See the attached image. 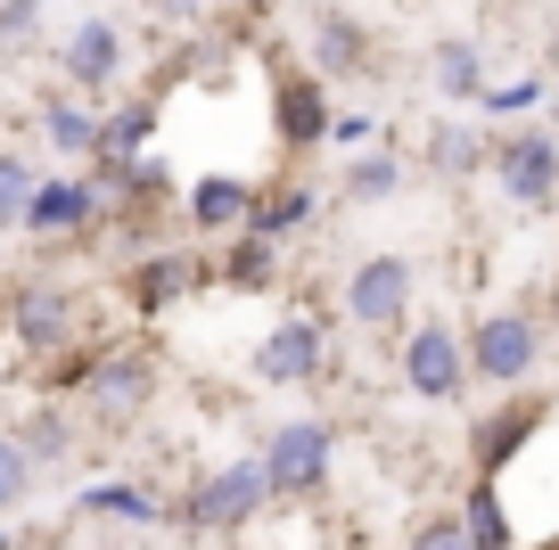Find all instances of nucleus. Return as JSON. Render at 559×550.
Returning a JSON list of instances; mask_svg holds the SVG:
<instances>
[{
	"mask_svg": "<svg viewBox=\"0 0 559 550\" xmlns=\"http://www.w3.org/2000/svg\"><path fill=\"white\" fill-rule=\"evenodd\" d=\"M395 379L412 386L419 403H461L469 395V354H461V328L453 321H419L395 354Z\"/></svg>",
	"mask_w": 559,
	"mask_h": 550,
	"instance_id": "39448f33",
	"label": "nucleus"
},
{
	"mask_svg": "<svg viewBox=\"0 0 559 550\" xmlns=\"http://www.w3.org/2000/svg\"><path fill=\"white\" fill-rule=\"evenodd\" d=\"M0 550H17V534H0Z\"/></svg>",
	"mask_w": 559,
	"mask_h": 550,
	"instance_id": "72a5a7b5",
	"label": "nucleus"
},
{
	"mask_svg": "<svg viewBox=\"0 0 559 550\" xmlns=\"http://www.w3.org/2000/svg\"><path fill=\"white\" fill-rule=\"evenodd\" d=\"M41 41V0H0V58H25Z\"/></svg>",
	"mask_w": 559,
	"mask_h": 550,
	"instance_id": "c85d7f7f",
	"label": "nucleus"
},
{
	"mask_svg": "<svg viewBox=\"0 0 559 550\" xmlns=\"http://www.w3.org/2000/svg\"><path fill=\"white\" fill-rule=\"evenodd\" d=\"M330 140H337V148H362V140H370V116H330Z\"/></svg>",
	"mask_w": 559,
	"mask_h": 550,
	"instance_id": "2f4dec72",
	"label": "nucleus"
},
{
	"mask_svg": "<svg viewBox=\"0 0 559 550\" xmlns=\"http://www.w3.org/2000/svg\"><path fill=\"white\" fill-rule=\"evenodd\" d=\"M74 517H99V526H165L174 501H165L157 485H140V477H99V485L74 493Z\"/></svg>",
	"mask_w": 559,
	"mask_h": 550,
	"instance_id": "9b49d317",
	"label": "nucleus"
},
{
	"mask_svg": "<svg viewBox=\"0 0 559 550\" xmlns=\"http://www.w3.org/2000/svg\"><path fill=\"white\" fill-rule=\"evenodd\" d=\"M148 395H157V361H148V345H107V354H91V379H83V411L99 419L107 435H123L140 411H148Z\"/></svg>",
	"mask_w": 559,
	"mask_h": 550,
	"instance_id": "20e7f679",
	"label": "nucleus"
},
{
	"mask_svg": "<svg viewBox=\"0 0 559 550\" xmlns=\"http://www.w3.org/2000/svg\"><path fill=\"white\" fill-rule=\"evenodd\" d=\"M272 272H280V247H272V239H255V230H239V247H230L223 279H230V288H263Z\"/></svg>",
	"mask_w": 559,
	"mask_h": 550,
	"instance_id": "bb28decb",
	"label": "nucleus"
},
{
	"mask_svg": "<svg viewBox=\"0 0 559 550\" xmlns=\"http://www.w3.org/2000/svg\"><path fill=\"white\" fill-rule=\"evenodd\" d=\"M148 132H157V107H148V99L116 107V116L99 123V156H91V165H132V156L148 148Z\"/></svg>",
	"mask_w": 559,
	"mask_h": 550,
	"instance_id": "412c9836",
	"label": "nucleus"
},
{
	"mask_svg": "<svg viewBox=\"0 0 559 550\" xmlns=\"http://www.w3.org/2000/svg\"><path fill=\"white\" fill-rule=\"evenodd\" d=\"M321 361H330V328H321L313 312H297V321L263 328V345L247 354V370H255V386H313Z\"/></svg>",
	"mask_w": 559,
	"mask_h": 550,
	"instance_id": "6e6552de",
	"label": "nucleus"
},
{
	"mask_svg": "<svg viewBox=\"0 0 559 550\" xmlns=\"http://www.w3.org/2000/svg\"><path fill=\"white\" fill-rule=\"evenodd\" d=\"M330 116H337V107L321 99L313 74L280 83V140H288V148H321V140H330Z\"/></svg>",
	"mask_w": 559,
	"mask_h": 550,
	"instance_id": "4468645a",
	"label": "nucleus"
},
{
	"mask_svg": "<svg viewBox=\"0 0 559 550\" xmlns=\"http://www.w3.org/2000/svg\"><path fill=\"white\" fill-rule=\"evenodd\" d=\"M34 181H41V172L25 165L17 148H0V230H17V223H25V206H34Z\"/></svg>",
	"mask_w": 559,
	"mask_h": 550,
	"instance_id": "a878e982",
	"label": "nucleus"
},
{
	"mask_svg": "<svg viewBox=\"0 0 559 550\" xmlns=\"http://www.w3.org/2000/svg\"><path fill=\"white\" fill-rule=\"evenodd\" d=\"M74 321H83V304H74L67 279H17V288H9V337H17L25 354H67Z\"/></svg>",
	"mask_w": 559,
	"mask_h": 550,
	"instance_id": "0eeeda50",
	"label": "nucleus"
},
{
	"mask_svg": "<svg viewBox=\"0 0 559 550\" xmlns=\"http://www.w3.org/2000/svg\"><path fill=\"white\" fill-rule=\"evenodd\" d=\"M403 550H477V542H469V526H461V517L437 510V517H419V526L403 534Z\"/></svg>",
	"mask_w": 559,
	"mask_h": 550,
	"instance_id": "7c9ffc66",
	"label": "nucleus"
},
{
	"mask_svg": "<svg viewBox=\"0 0 559 550\" xmlns=\"http://www.w3.org/2000/svg\"><path fill=\"white\" fill-rule=\"evenodd\" d=\"M428 74H437V99H453V107L486 99V58H477V41H437Z\"/></svg>",
	"mask_w": 559,
	"mask_h": 550,
	"instance_id": "dca6fc26",
	"label": "nucleus"
},
{
	"mask_svg": "<svg viewBox=\"0 0 559 550\" xmlns=\"http://www.w3.org/2000/svg\"><path fill=\"white\" fill-rule=\"evenodd\" d=\"M9 435L25 444V461H34V468H67L74 461V419L58 411V403H41V411L25 419V428H9Z\"/></svg>",
	"mask_w": 559,
	"mask_h": 550,
	"instance_id": "aec40b11",
	"label": "nucleus"
},
{
	"mask_svg": "<svg viewBox=\"0 0 559 550\" xmlns=\"http://www.w3.org/2000/svg\"><path fill=\"white\" fill-rule=\"evenodd\" d=\"M58 67H67V83L74 91H107L123 74V34L107 17H83L67 41H58Z\"/></svg>",
	"mask_w": 559,
	"mask_h": 550,
	"instance_id": "f8f14e48",
	"label": "nucleus"
},
{
	"mask_svg": "<svg viewBox=\"0 0 559 550\" xmlns=\"http://www.w3.org/2000/svg\"><path fill=\"white\" fill-rule=\"evenodd\" d=\"M461 354H469V379L477 386H526L543 370V321L519 304L502 312H477L469 337H461Z\"/></svg>",
	"mask_w": 559,
	"mask_h": 550,
	"instance_id": "f03ea898",
	"label": "nucleus"
},
{
	"mask_svg": "<svg viewBox=\"0 0 559 550\" xmlns=\"http://www.w3.org/2000/svg\"><path fill=\"white\" fill-rule=\"evenodd\" d=\"M165 9H198V0H165Z\"/></svg>",
	"mask_w": 559,
	"mask_h": 550,
	"instance_id": "473e14b6",
	"label": "nucleus"
},
{
	"mask_svg": "<svg viewBox=\"0 0 559 550\" xmlns=\"http://www.w3.org/2000/svg\"><path fill=\"white\" fill-rule=\"evenodd\" d=\"M272 510V485H263V468H255V452L247 461H223V468H206V477L190 485V501H181V526L190 534H239V526H255V517Z\"/></svg>",
	"mask_w": 559,
	"mask_h": 550,
	"instance_id": "7ed1b4c3",
	"label": "nucleus"
},
{
	"mask_svg": "<svg viewBox=\"0 0 559 550\" xmlns=\"http://www.w3.org/2000/svg\"><path fill=\"white\" fill-rule=\"evenodd\" d=\"M247 214H255V190L247 181H230V172H206V181H190V223L214 230V239H239Z\"/></svg>",
	"mask_w": 559,
	"mask_h": 550,
	"instance_id": "ddd939ff",
	"label": "nucleus"
},
{
	"mask_svg": "<svg viewBox=\"0 0 559 550\" xmlns=\"http://www.w3.org/2000/svg\"><path fill=\"white\" fill-rule=\"evenodd\" d=\"M41 140L58 156H74V165H91L99 156V107L91 99H41Z\"/></svg>",
	"mask_w": 559,
	"mask_h": 550,
	"instance_id": "2eb2a0df",
	"label": "nucleus"
},
{
	"mask_svg": "<svg viewBox=\"0 0 559 550\" xmlns=\"http://www.w3.org/2000/svg\"><path fill=\"white\" fill-rule=\"evenodd\" d=\"M412 296H419V263L412 255H362L346 272V321L354 328H403V312H412Z\"/></svg>",
	"mask_w": 559,
	"mask_h": 550,
	"instance_id": "423d86ee",
	"label": "nucleus"
},
{
	"mask_svg": "<svg viewBox=\"0 0 559 550\" xmlns=\"http://www.w3.org/2000/svg\"><path fill=\"white\" fill-rule=\"evenodd\" d=\"M461 526H469V542H477V550H510V517H502V501H493V477H486V485L469 493Z\"/></svg>",
	"mask_w": 559,
	"mask_h": 550,
	"instance_id": "cd10ccee",
	"label": "nucleus"
},
{
	"mask_svg": "<svg viewBox=\"0 0 559 550\" xmlns=\"http://www.w3.org/2000/svg\"><path fill=\"white\" fill-rule=\"evenodd\" d=\"M535 419H543V411H493L486 428H477V468H486V477H493V468H502L510 452H519L526 435H535Z\"/></svg>",
	"mask_w": 559,
	"mask_h": 550,
	"instance_id": "5701e85b",
	"label": "nucleus"
},
{
	"mask_svg": "<svg viewBox=\"0 0 559 550\" xmlns=\"http://www.w3.org/2000/svg\"><path fill=\"white\" fill-rule=\"evenodd\" d=\"M362 58H370L362 25H354L346 9H330V17L313 25V83H321V74H362Z\"/></svg>",
	"mask_w": 559,
	"mask_h": 550,
	"instance_id": "a211bd4d",
	"label": "nucleus"
},
{
	"mask_svg": "<svg viewBox=\"0 0 559 550\" xmlns=\"http://www.w3.org/2000/svg\"><path fill=\"white\" fill-rule=\"evenodd\" d=\"M91 223H99V181L91 172H41L17 230H34V239H83Z\"/></svg>",
	"mask_w": 559,
	"mask_h": 550,
	"instance_id": "1a4fd4ad",
	"label": "nucleus"
},
{
	"mask_svg": "<svg viewBox=\"0 0 559 550\" xmlns=\"http://www.w3.org/2000/svg\"><path fill=\"white\" fill-rule=\"evenodd\" d=\"M395 190H403V156L395 148H370V156H354V165L337 172V198H346V206H386Z\"/></svg>",
	"mask_w": 559,
	"mask_h": 550,
	"instance_id": "6ab92c4d",
	"label": "nucleus"
},
{
	"mask_svg": "<svg viewBox=\"0 0 559 550\" xmlns=\"http://www.w3.org/2000/svg\"><path fill=\"white\" fill-rule=\"evenodd\" d=\"M297 223H313V190H280V198H255V214H247V230H255V239H288V230Z\"/></svg>",
	"mask_w": 559,
	"mask_h": 550,
	"instance_id": "b1692460",
	"label": "nucleus"
},
{
	"mask_svg": "<svg viewBox=\"0 0 559 550\" xmlns=\"http://www.w3.org/2000/svg\"><path fill=\"white\" fill-rule=\"evenodd\" d=\"M34 485H41V468L25 461V444L9 428H0V517H17L25 501H34Z\"/></svg>",
	"mask_w": 559,
	"mask_h": 550,
	"instance_id": "393cba45",
	"label": "nucleus"
},
{
	"mask_svg": "<svg viewBox=\"0 0 559 550\" xmlns=\"http://www.w3.org/2000/svg\"><path fill=\"white\" fill-rule=\"evenodd\" d=\"M198 279V263L190 255H148V263H132V279H123V296H132V312H165L181 288Z\"/></svg>",
	"mask_w": 559,
	"mask_h": 550,
	"instance_id": "f3484780",
	"label": "nucleus"
},
{
	"mask_svg": "<svg viewBox=\"0 0 559 550\" xmlns=\"http://www.w3.org/2000/svg\"><path fill=\"white\" fill-rule=\"evenodd\" d=\"M486 156H493V148L469 132V116H444L437 132H428V165H437V172H453V181H461V172H477Z\"/></svg>",
	"mask_w": 559,
	"mask_h": 550,
	"instance_id": "4be33fe9",
	"label": "nucleus"
},
{
	"mask_svg": "<svg viewBox=\"0 0 559 550\" xmlns=\"http://www.w3.org/2000/svg\"><path fill=\"white\" fill-rule=\"evenodd\" d=\"M255 468H263V485H272V501H313L321 485H330V468H337V428L330 419H280V428L263 435Z\"/></svg>",
	"mask_w": 559,
	"mask_h": 550,
	"instance_id": "f257e3e1",
	"label": "nucleus"
},
{
	"mask_svg": "<svg viewBox=\"0 0 559 550\" xmlns=\"http://www.w3.org/2000/svg\"><path fill=\"white\" fill-rule=\"evenodd\" d=\"M486 165H493V181H502L519 206H551L559 198V140L551 132H510Z\"/></svg>",
	"mask_w": 559,
	"mask_h": 550,
	"instance_id": "9d476101",
	"label": "nucleus"
},
{
	"mask_svg": "<svg viewBox=\"0 0 559 550\" xmlns=\"http://www.w3.org/2000/svg\"><path fill=\"white\" fill-rule=\"evenodd\" d=\"M551 99V91H543V74H519V83H486V116H535V107Z\"/></svg>",
	"mask_w": 559,
	"mask_h": 550,
	"instance_id": "c756f323",
	"label": "nucleus"
}]
</instances>
